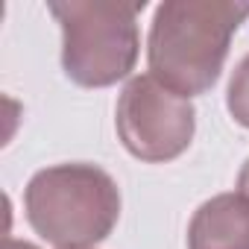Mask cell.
<instances>
[{"label": "cell", "instance_id": "6da1fadb", "mask_svg": "<svg viewBox=\"0 0 249 249\" xmlns=\"http://www.w3.org/2000/svg\"><path fill=\"white\" fill-rule=\"evenodd\" d=\"M246 18L249 3L237 0H164L147 38L150 76L188 100L205 94L220 79L231 36Z\"/></svg>", "mask_w": 249, "mask_h": 249}, {"label": "cell", "instance_id": "7a4b0ae2", "mask_svg": "<svg viewBox=\"0 0 249 249\" xmlns=\"http://www.w3.org/2000/svg\"><path fill=\"white\" fill-rule=\"evenodd\" d=\"M24 211L47 243L59 249H91L117 226L120 188L97 164H53L30 179Z\"/></svg>", "mask_w": 249, "mask_h": 249}, {"label": "cell", "instance_id": "3957f363", "mask_svg": "<svg viewBox=\"0 0 249 249\" xmlns=\"http://www.w3.org/2000/svg\"><path fill=\"white\" fill-rule=\"evenodd\" d=\"M141 3L126 0H68L50 3L62 27V68L82 88H106L135 71Z\"/></svg>", "mask_w": 249, "mask_h": 249}, {"label": "cell", "instance_id": "277c9868", "mask_svg": "<svg viewBox=\"0 0 249 249\" xmlns=\"http://www.w3.org/2000/svg\"><path fill=\"white\" fill-rule=\"evenodd\" d=\"M196 129L194 103L156 76L144 73L126 82L117 100V135L135 159L164 164L179 159Z\"/></svg>", "mask_w": 249, "mask_h": 249}, {"label": "cell", "instance_id": "5b68a950", "mask_svg": "<svg viewBox=\"0 0 249 249\" xmlns=\"http://www.w3.org/2000/svg\"><path fill=\"white\" fill-rule=\"evenodd\" d=\"M188 249H249V196L229 191L202 202L188 226Z\"/></svg>", "mask_w": 249, "mask_h": 249}, {"label": "cell", "instance_id": "8992f818", "mask_svg": "<svg viewBox=\"0 0 249 249\" xmlns=\"http://www.w3.org/2000/svg\"><path fill=\"white\" fill-rule=\"evenodd\" d=\"M226 106L231 111V117L240 126L249 129V53L237 62L231 82H229V94H226Z\"/></svg>", "mask_w": 249, "mask_h": 249}, {"label": "cell", "instance_id": "52a82bcc", "mask_svg": "<svg viewBox=\"0 0 249 249\" xmlns=\"http://www.w3.org/2000/svg\"><path fill=\"white\" fill-rule=\"evenodd\" d=\"M237 191L249 196V159H246V164L240 167V176H237Z\"/></svg>", "mask_w": 249, "mask_h": 249}, {"label": "cell", "instance_id": "ba28073f", "mask_svg": "<svg viewBox=\"0 0 249 249\" xmlns=\"http://www.w3.org/2000/svg\"><path fill=\"white\" fill-rule=\"evenodd\" d=\"M6 249H38V246H33V243H24V240H15V237H9V240H6Z\"/></svg>", "mask_w": 249, "mask_h": 249}]
</instances>
